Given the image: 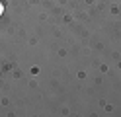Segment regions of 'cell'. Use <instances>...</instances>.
I'll return each instance as SVG.
<instances>
[{
	"label": "cell",
	"instance_id": "cell-1",
	"mask_svg": "<svg viewBox=\"0 0 121 117\" xmlns=\"http://www.w3.org/2000/svg\"><path fill=\"white\" fill-rule=\"evenodd\" d=\"M2 12H4V4L0 2V16H2Z\"/></svg>",
	"mask_w": 121,
	"mask_h": 117
}]
</instances>
